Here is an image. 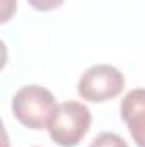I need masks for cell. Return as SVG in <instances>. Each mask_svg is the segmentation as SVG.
I'll return each mask as SVG.
<instances>
[{"mask_svg":"<svg viewBox=\"0 0 145 147\" xmlns=\"http://www.w3.org/2000/svg\"><path fill=\"white\" fill-rule=\"evenodd\" d=\"M56 106L55 96L38 84L21 87L12 98V113L15 120L31 130L48 128Z\"/></svg>","mask_w":145,"mask_h":147,"instance_id":"obj_1","label":"cell"},{"mask_svg":"<svg viewBox=\"0 0 145 147\" xmlns=\"http://www.w3.org/2000/svg\"><path fill=\"white\" fill-rule=\"evenodd\" d=\"M92 123L89 108L79 101H65L56 106L50 123V139L60 147H75L87 135Z\"/></svg>","mask_w":145,"mask_h":147,"instance_id":"obj_2","label":"cell"},{"mask_svg":"<svg viewBox=\"0 0 145 147\" xmlns=\"http://www.w3.org/2000/svg\"><path fill=\"white\" fill-rule=\"evenodd\" d=\"M125 89V75L116 67L99 63L89 67L77 84V92L89 103H103L121 94Z\"/></svg>","mask_w":145,"mask_h":147,"instance_id":"obj_3","label":"cell"},{"mask_svg":"<svg viewBox=\"0 0 145 147\" xmlns=\"http://www.w3.org/2000/svg\"><path fill=\"white\" fill-rule=\"evenodd\" d=\"M119 115L135 144L145 147V89L130 91L119 105Z\"/></svg>","mask_w":145,"mask_h":147,"instance_id":"obj_4","label":"cell"},{"mask_svg":"<svg viewBox=\"0 0 145 147\" xmlns=\"http://www.w3.org/2000/svg\"><path fill=\"white\" fill-rule=\"evenodd\" d=\"M89 147H128V144H126L125 139L119 137L118 134L103 132V134H99V135L89 144Z\"/></svg>","mask_w":145,"mask_h":147,"instance_id":"obj_5","label":"cell"},{"mask_svg":"<svg viewBox=\"0 0 145 147\" xmlns=\"http://www.w3.org/2000/svg\"><path fill=\"white\" fill-rule=\"evenodd\" d=\"M29 5L34 9V10H39V12H48V10H55L58 9L63 0H28Z\"/></svg>","mask_w":145,"mask_h":147,"instance_id":"obj_6","label":"cell"},{"mask_svg":"<svg viewBox=\"0 0 145 147\" xmlns=\"http://www.w3.org/2000/svg\"><path fill=\"white\" fill-rule=\"evenodd\" d=\"M15 12V0H3V10H2V22H7L10 16Z\"/></svg>","mask_w":145,"mask_h":147,"instance_id":"obj_7","label":"cell"},{"mask_svg":"<svg viewBox=\"0 0 145 147\" xmlns=\"http://www.w3.org/2000/svg\"><path fill=\"white\" fill-rule=\"evenodd\" d=\"M3 147H9V144H7V139H5V144H3Z\"/></svg>","mask_w":145,"mask_h":147,"instance_id":"obj_8","label":"cell"}]
</instances>
